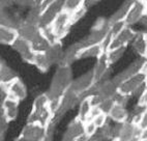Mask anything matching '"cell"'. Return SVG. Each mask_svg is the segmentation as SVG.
<instances>
[{
    "label": "cell",
    "instance_id": "52a82bcc",
    "mask_svg": "<svg viewBox=\"0 0 147 141\" xmlns=\"http://www.w3.org/2000/svg\"><path fill=\"white\" fill-rule=\"evenodd\" d=\"M63 11V1L60 0H54L50 1L47 7L44 9L40 16V28L44 29L47 27H51L55 21V19L61 12Z\"/></svg>",
    "mask_w": 147,
    "mask_h": 141
},
{
    "label": "cell",
    "instance_id": "d6a6232c",
    "mask_svg": "<svg viewBox=\"0 0 147 141\" xmlns=\"http://www.w3.org/2000/svg\"><path fill=\"white\" fill-rule=\"evenodd\" d=\"M126 27V24L124 21L116 22V23L110 24V28H109V35L111 37V39H114L115 37H117L122 30Z\"/></svg>",
    "mask_w": 147,
    "mask_h": 141
},
{
    "label": "cell",
    "instance_id": "f1b7e54d",
    "mask_svg": "<svg viewBox=\"0 0 147 141\" xmlns=\"http://www.w3.org/2000/svg\"><path fill=\"white\" fill-rule=\"evenodd\" d=\"M85 6V1L82 0H66L63 1V11L73 16L74 14L80 11Z\"/></svg>",
    "mask_w": 147,
    "mask_h": 141
},
{
    "label": "cell",
    "instance_id": "e0dca14e",
    "mask_svg": "<svg viewBox=\"0 0 147 141\" xmlns=\"http://www.w3.org/2000/svg\"><path fill=\"white\" fill-rule=\"evenodd\" d=\"M63 54H64V50H63L62 43L61 42H57L50 45L49 49L46 51V55H47L48 60H49L51 65L60 64Z\"/></svg>",
    "mask_w": 147,
    "mask_h": 141
},
{
    "label": "cell",
    "instance_id": "836d02e7",
    "mask_svg": "<svg viewBox=\"0 0 147 141\" xmlns=\"http://www.w3.org/2000/svg\"><path fill=\"white\" fill-rule=\"evenodd\" d=\"M108 118H109V116H108L106 113L100 112L97 115H95V116H93V117L91 118V120L93 121V123L95 125V127L100 130V129H102V127H105V125H107Z\"/></svg>",
    "mask_w": 147,
    "mask_h": 141
},
{
    "label": "cell",
    "instance_id": "4fadbf2b",
    "mask_svg": "<svg viewBox=\"0 0 147 141\" xmlns=\"http://www.w3.org/2000/svg\"><path fill=\"white\" fill-rule=\"evenodd\" d=\"M147 60L143 59V58H138L137 60H135L134 62L127 66L124 70H122L120 74H118L117 76H115L113 78V80L118 84V86L120 85L124 80L131 78V77L135 76L137 74H139L140 72H142V70L144 68V65L146 63Z\"/></svg>",
    "mask_w": 147,
    "mask_h": 141
},
{
    "label": "cell",
    "instance_id": "74e56055",
    "mask_svg": "<svg viewBox=\"0 0 147 141\" xmlns=\"http://www.w3.org/2000/svg\"><path fill=\"white\" fill-rule=\"evenodd\" d=\"M87 8H88V7L85 5L84 7H82L80 11H78L77 13L74 14L73 16H71V21H73V24L77 23L79 20H81V19L85 16V14H86V12H87Z\"/></svg>",
    "mask_w": 147,
    "mask_h": 141
},
{
    "label": "cell",
    "instance_id": "ab89813d",
    "mask_svg": "<svg viewBox=\"0 0 147 141\" xmlns=\"http://www.w3.org/2000/svg\"><path fill=\"white\" fill-rule=\"evenodd\" d=\"M141 139H142V140H147V129H145V130H142L139 140H141Z\"/></svg>",
    "mask_w": 147,
    "mask_h": 141
},
{
    "label": "cell",
    "instance_id": "9a60e30c",
    "mask_svg": "<svg viewBox=\"0 0 147 141\" xmlns=\"http://www.w3.org/2000/svg\"><path fill=\"white\" fill-rule=\"evenodd\" d=\"M19 103L20 101L8 96L4 102L1 103V114H3L9 121L16 119L19 112Z\"/></svg>",
    "mask_w": 147,
    "mask_h": 141
},
{
    "label": "cell",
    "instance_id": "30bf717a",
    "mask_svg": "<svg viewBox=\"0 0 147 141\" xmlns=\"http://www.w3.org/2000/svg\"><path fill=\"white\" fill-rule=\"evenodd\" d=\"M84 121L80 119L78 116L71 120L67 129L63 134L62 141H79L85 138Z\"/></svg>",
    "mask_w": 147,
    "mask_h": 141
},
{
    "label": "cell",
    "instance_id": "8d00e7d4",
    "mask_svg": "<svg viewBox=\"0 0 147 141\" xmlns=\"http://www.w3.org/2000/svg\"><path fill=\"white\" fill-rule=\"evenodd\" d=\"M137 107L141 109H147V88L145 87L142 90L141 94L138 96V102H137Z\"/></svg>",
    "mask_w": 147,
    "mask_h": 141
},
{
    "label": "cell",
    "instance_id": "8992f818",
    "mask_svg": "<svg viewBox=\"0 0 147 141\" xmlns=\"http://www.w3.org/2000/svg\"><path fill=\"white\" fill-rule=\"evenodd\" d=\"M95 84H96V82L94 80L93 72L88 70L78 78L74 79V81L71 82V89L78 94H80L82 98H84L88 96V94L91 92V89L95 86Z\"/></svg>",
    "mask_w": 147,
    "mask_h": 141
},
{
    "label": "cell",
    "instance_id": "ee69618b",
    "mask_svg": "<svg viewBox=\"0 0 147 141\" xmlns=\"http://www.w3.org/2000/svg\"><path fill=\"white\" fill-rule=\"evenodd\" d=\"M85 139H86V137H85V138H83V139H81V140H79V141H85Z\"/></svg>",
    "mask_w": 147,
    "mask_h": 141
},
{
    "label": "cell",
    "instance_id": "ffe728a7",
    "mask_svg": "<svg viewBox=\"0 0 147 141\" xmlns=\"http://www.w3.org/2000/svg\"><path fill=\"white\" fill-rule=\"evenodd\" d=\"M19 37L20 34L17 29L0 25V43L2 45L13 46Z\"/></svg>",
    "mask_w": 147,
    "mask_h": 141
},
{
    "label": "cell",
    "instance_id": "7bdbcfd3",
    "mask_svg": "<svg viewBox=\"0 0 147 141\" xmlns=\"http://www.w3.org/2000/svg\"><path fill=\"white\" fill-rule=\"evenodd\" d=\"M145 86H146V88H147V78H146V82H145Z\"/></svg>",
    "mask_w": 147,
    "mask_h": 141
},
{
    "label": "cell",
    "instance_id": "b9f144b4",
    "mask_svg": "<svg viewBox=\"0 0 147 141\" xmlns=\"http://www.w3.org/2000/svg\"><path fill=\"white\" fill-rule=\"evenodd\" d=\"M145 17H147V6H146V12H145Z\"/></svg>",
    "mask_w": 147,
    "mask_h": 141
},
{
    "label": "cell",
    "instance_id": "4316f807",
    "mask_svg": "<svg viewBox=\"0 0 147 141\" xmlns=\"http://www.w3.org/2000/svg\"><path fill=\"white\" fill-rule=\"evenodd\" d=\"M131 3L133 1H125L119 6V8L115 13L110 17V18L108 19V22L109 24H113L116 23V22H120V21H124L127 16V13H129V8L131 6Z\"/></svg>",
    "mask_w": 147,
    "mask_h": 141
},
{
    "label": "cell",
    "instance_id": "83f0119b",
    "mask_svg": "<svg viewBox=\"0 0 147 141\" xmlns=\"http://www.w3.org/2000/svg\"><path fill=\"white\" fill-rule=\"evenodd\" d=\"M30 44H31L32 49H33V51L35 53H45L49 49L51 45L50 43L48 42V39L45 37V35L42 34V30L36 35V37L32 42H30Z\"/></svg>",
    "mask_w": 147,
    "mask_h": 141
},
{
    "label": "cell",
    "instance_id": "277c9868",
    "mask_svg": "<svg viewBox=\"0 0 147 141\" xmlns=\"http://www.w3.org/2000/svg\"><path fill=\"white\" fill-rule=\"evenodd\" d=\"M147 78V61L144 65V68L137 74L135 76L124 80L122 83L119 85L118 92L125 97H131L133 94H138L139 96L142 90L145 88V82Z\"/></svg>",
    "mask_w": 147,
    "mask_h": 141
},
{
    "label": "cell",
    "instance_id": "bcb514c9",
    "mask_svg": "<svg viewBox=\"0 0 147 141\" xmlns=\"http://www.w3.org/2000/svg\"><path fill=\"white\" fill-rule=\"evenodd\" d=\"M138 141H147V140H142V139H141V140H138Z\"/></svg>",
    "mask_w": 147,
    "mask_h": 141
},
{
    "label": "cell",
    "instance_id": "8fae6325",
    "mask_svg": "<svg viewBox=\"0 0 147 141\" xmlns=\"http://www.w3.org/2000/svg\"><path fill=\"white\" fill-rule=\"evenodd\" d=\"M81 100L82 97L80 94H78L74 90H71V88H68L62 94V97H61L60 103H59V109H58L55 116H59L60 117L62 114H64L65 112L73 109L77 104H79L81 102Z\"/></svg>",
    "mask_w": 147,
    "mask_h": 141
},
{
    "label": "cell",
    "instance_id": "7a4b0ae2",
    "mask_svg": "<svg viewBox=\"0 0 147 141\" xmlns=\"http://www.w3.org/2000/svg\"><path fill=\"white\" fill-rule=\"evenodd\" d=\"M73 81V72H71V66L58 65V68L56 70L52 78V81H51L50 88L46 92L50 101L60 99L62 94L68 88H71Z\"/></svg>",
    "mask_w": 147,
    "mask_h": 141
},
{
    "label": "cell",
    "instance_id": "2e32d148",
    "mask_svg": "<svg viewBox=\"0 0 147 141\" xmlns=\"http://www.w3.org/2000/svg\"><path fill=\"white\" fill-rule=\"evenodd\" d=\"M131 47L135 52L140 56V58L147 60V32H136L134 39L131 41Z\"/></svg>",
    "mask_w": 147,
    "mask_h": 141
},
{
    "label": "cell",
    "instance_id": "cb8c5ba5",
    "mask_svg": "<svg viewBox=\"0 0 147 141\" xmlns=\"http://www.w3.org/2000/svg\"><path fill=\"white\" fill-rule=\"evenodd\" d=\"M19 34L20 37L26 39L28 42H32L36 35L40 32V28L38 26H34V25H30L24 22L20 28H19Z\"/></svg>",
    "mask_w": 147,
    "mask_h": 141
},
{
    "label": "cell",
    "instance_id": "f6af8a7d",
    "mask_svg": "<svg viewBox=\"0 0 147 141\" xmlns=\"http://www.w3.org/2000/svg\"><path fill=\"white\" fill-rule=\"evenodd\" d=\"M114 141H121V140H120V139H115Z\"/></svg>",
    "mask_w": 147,
    "mask_h": 141
},
{
    "label": "cell",
    "instance_id": "44dd1931",
    "mask_svg": "<svg viewBox=\"0 0 147 141\" xmlns=\"http://www.w3.org/2000/svg\"><path fill=\"white\" fill-rule=\"evenodd\" d=\"M81 50V46H80L79 42L75 45H71V47H68L66 50H64V54L61 62L59 65H63V66H71L77 59H79V53Z\"/></svg>",
    "mask_w": 147,
    "mask_h": 141
},
{
    "label": "cell",
    "instance_id": "3957f363",
    "mask_svg": "<svg viewBox=\"0 0 147 141\" xmlns=\"http://www.w3.org/2000/svg\"><path fill=\"white\" fill-rule=\"evenodd\" d=\"M109 28H110V24L108 22V19L100 18L98 20H96L89 34L79 42L81 49L89 46H94V45H102L109 34Z\"/></svg>",
    "mask_w": 147,
    "mask_h": 141
},
{
    "label": "cell",
    "instance_id": "6da1fadb",
    "mask_svg": "<svg viewBox=\"0 0 147 141\" xmlns=\"http://www.w3.org/2000/svg\"><path fill=\"white\" fill-rule=\"evenodd\" d=\"M53 119H54V113L51 109L50 99L48 94H38L34 100L31 112L27 118V123H37L45 128H50Z\"/></svg>",
    "mask_w": 147,
    "mask_h": 141
},
{
    "label": "cell",
    "instance_id": "7402d4cb",
    "mask_svg": "<svg viewBox=\"0 0 147 141\" xmlns=\"http://www.w3.org/2000/svg\"><path fill=\"white\" fill-rule=\"evenodd\" d=\"M108 116L113 123H123L129 120V111L126 110L125 106L115 103V105L113 106L110 113L108 114Z\"/></svg>",
    "mask_w": 147,
    "mask_h": 141
},
{
    "label": "cell",
    "instance_id": "5b68a950",
    "mask_svg": "<svg viewBox=\"0 0 147 141\" xmlns=\"http://www.w3.org/2000/svg\"><path fill=\"white\" fill-rule=\"evenodd\" d=\"M50 128H45L37 123H29L21 131L17 141H44L49 136Z\"/></svg>",
    "mask_w": 147,
    "mask_h": 141
},
{
    "label": "cell",
    "instance_id": "e575fe53",
    "mask_svg": "<svg viewBox=\"0 0 147 141\" xmlns=\"http://www.w3.org/2000/svg\"><path fill=\"white\" fill-rule=\"evenodd\" d=\"M114 105H115V102H114L113 99H107V100L102 101V103H100L97 107L100 108V110L102 113H106V114L108 115L110 113L111 110H112Z\"/></svg>",
    "mask_w": 147,
    "mask_h": 141
},
{
    "label": "cell",
    "instance_id": "d6986e66",
    "mask_svg": "<svg viewBox=\"0 0 147 141\" xmlns=\"http://www.w3.org/2000/svg\"><path fill=\"white\" fill-rule=\"evenodd\" d=\"M8 89V96L15 98L16 100L21 102L27 97V88L26 85L23 83L21 79H16L13 83H11L7 86Z\"/></svg>",
    "mask_w": 147,
    "mask_h": 141
},
{
    "label": "cell",
    "instance_id": "603a6c76",
    "mask_svg": "<svg viewBox=\"0 0 147 141\" xmlns=\"http://www.w3.org/2000/svg\"><path fill=\"white\" fill-rule=\"evenodd\" d=\"M16 79H18L17 73L2 60L1 61V66H0V84L8 86Z\"/></svg>",
    "mask_w": 147,
    "mask_h": 141
},
{
    "label": "cell",
    "instance_id": "9c48e42d",
    "mask_svg": "<svg viewBox=\"0 0 147 141\" xmlns=\"http://www.w3.org/2000/svg\"><path fill=\"white\" fill-rule=\"evenodd\" d=\"M146 6H147V1H145V0H136V1H133L131 8H129V13H127V16H126L125 20H124L126 26L131 27L135 24L141 22V20L145 16Z\"/></svg>",
    "mask_w": 147,
    "mask_h": 141
},
{
    "label": "cell",
    "instance_id": "60d3db41",
    "mask_svg": "<svg viewBox=\"0 0 147 141\" xmlns=\"http://www.w3.org/2000/svg\"><path fill=\"white\" fill-rule=\"evenodd\" d=\"M140 23H141L142 25H143V27H144V28L146 29V31H145V32H147V17H145V16H144V18L142 19Z\"/></svg>",
    "mask_w": 147,
    "mask_h": 141
},
{
    "label": "cell",
    "instance_id": "d590c367",
    "mask_svg": "<svg viewBox=\"0 0 147 141\" xmlns=\"http://www.w3.org/2000/svg\"><path fill=\"white\" fill-rule=\"evenodd\" d=\"M98 129L95 127V125L93 123L91 119L87 120L84 123V132H85V136L86 137H90L92 136L93 134H95L97 132Z\"/></svg>",
    "mask_w": 147,
    "mask_h": 141
},
{
    "label": "cell",
    "instance_id": "5bb4252c",
    "mask_svg": "<svg viewBox=\"0 0 147 141\" xmlns=\"http://www.w3.org/2000/svg\"><path fill=\"white\" fill-rule=\"evenodd\" d=\"M11 47L16 50L19 54L21 55L24 61H26V62L31 63L32 64L34 56H35V52H34L33 49H32V46H31V44H30V42L22 39V37H19L16 41V43H15Z\"/></svg>",
    "mask_w": 147,
    "mask_h": 141
},
{
    "label": "cell",
    "instance_id": "4dcf8cb0",
    "mask_svg": "<svg viewBox=\"0 0 147 141\" xmlns=\"http://www.w3.org/2000/svg\"><path fill=\"white\" fill-rule=\"evenodd\" d=\"M124 51H125V48H121V49L107 51L105 54H106V57H107L108 62L110 63V65H112L113 63L117 62V61L121 58V56L124 54Z\"/></svg>",
    "mask_w": 147,
    "mask_h": 141
},
{
    "label": "cell",
    "instance_id": "f546056e",
    "mask_svg": "<svg viewBox=\"0 0 147 141\" xmlns=\"http://www.w3.org/2000/svg\"><path fill=\"white\" fill-rule=\"evenodd\" d=\"M32 64L35 65L40 72H47L51 66L50 62H49V60H48L47 55H46V52L45 53H35V56H34Z\"/></svg>",
    "mask_w": 147,
    "mask_h": 141
},
{
    "label": "cell",
    "instance_id": "d4e9b609",
    "mask_svg": "<svg viewBox=\"0 0 147 141\" xmlns=\"http://www.w3.org/2000/svg\"><path fill=\"white\" fill-rule=\"evenodd\" d=\"M105 50L102 45H94V46H89V47L83 48L80 50L79 59L81 58H98L102 57L105 54Z\"/></svg>",
    "mask_w": 147,
    "mask_h": 141
},
{
    "label": "cell",
    "instance_id": "484cf974",
    "mask_svg": "<svg viewBox=\"0 0 147 141\" xmlns=\"http://www.w3.org/2000/svg\"><path fill=\"white\" fill-rule=\"evenodd\" d=\"M92 108L93 105L91 103L90 97H84L82 98L81 102L79 106V113H78V117L83 121H87L90 119V115H91Z\"/></svg>",
    "mask_w": 147,
    "mask_h": 141
},
{
    "label": "cell",
    "instance_id": "ac0fdd59",
    "mask_svg": "<svg viewBox=\"0 0 147 141\" xmlns=\"http://www.w3.org/2000/svg\"><path fill=\"white\" fill-rule=\"evenodd\" d=\"M109 68H110V63L108 62L106 54H104L102 57L97 59L94 68L92 70L93 76H94V80L96 83H100V82L102 81V79L105 78L106 75L109 72Z\"/></svg>",
    "mask_w": 147,
    "mask_h": 141
},
{
    "label": "cell",
    "instance_id": "7c38bea8",
    "mask_svg": "<svg viewBox=\"0 0 147 141\" xmlns=\"http://www.w3.org/2000/svg\"><path fill=\"white\" fill-rule=\"evenodd\" d=\"M135 35H136V31H135L134 29L131 28V27L126 26L117 37L112 39L107 51L125 48L129 43H131V41L134 39Z\"/></svg>",
    "mask_w": 147,
    "mask_h": 141
},
{
    "label": "cell",
    "instance_id": "1f68e13d",
    "mask_svg": "<svg viewBox=\"0 0 147 141\" xmlns=\"http://www.w3.org/2000/svg\"><path fill=\"white\" fill-rule=\"evenodd\" d=\"M85 141H114V139L111 136L108 135V133L105 130L100 129L97 130L95 134H93L90 137H86Z\"/></svg>",
    "mask_w": 147,
    "mask_h": 141
},
{
    "label": "cell",
    "instance_id": "ba28073f",
    "mask_svg": "<svg viewBox=\"0 0 147 141\" xmlns=\"http://www.w3.org/2000/svg\"><path fill=\"white\" fill-rule=\"evenodd\" d=\"M71 25H74L73 21H71V16L69 14L62 11L57 16V18L55 19V21L51 27H52L57 39L59 42H61V39L68 33Z\"/></svg>",
    "mask_w": 147,
    "mask_h": 141
},
{
    "label": "cell",
    "instance_id": "f35d334b",
    "mask_svg": "<svg viewBox=\"0 0 147 141\" xmlns=\"http://www.w3.org/2000/svg\"><path fill=\"white\" fill-rule=\"evenodd\" d=\"M138 127H139L141 130H145L147 129V109H145L143 112H142L141 118H140L139 123H138Z\"/></svg>",
    "mask_w": 147,
    "mask_h": 141
}]
</instances>
